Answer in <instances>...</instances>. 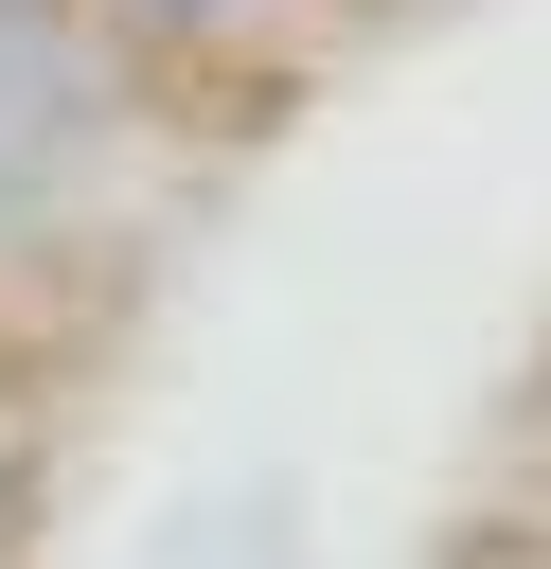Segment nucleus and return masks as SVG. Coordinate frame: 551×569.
I'll list each match as a JSON object with an SVG mask.
<instances>
[{"mask_svg": "<svg viewBox=\"0 0 551 569\" xmlns=\"http://www.w3.org/2000/svg\"><path fill=\"white\" fill-rule=\"evenodd\" d=\"M89 18H107V36H160V53H249L284 0H89Z\"/></svg>", "mask_w": 551, "mask_h": 569, "instance_id": "f03ea898", "label": "nucleus"}, {"mask_svg": "<svg viewBox=\"0 0 551 569\" xmlns=\"http://www.w3.org/2000/svg\"><path fill=\"white\" fill-rule=\"evenodd\" d=\"M89 178H107V142H89V124H36V107H0V267H36V249L89 213Z\"/></svg>", "mask_w": 551, "mask_h": 569, "instance_id": "f257e3e1", "label": "nucleus"}]
</instances>
